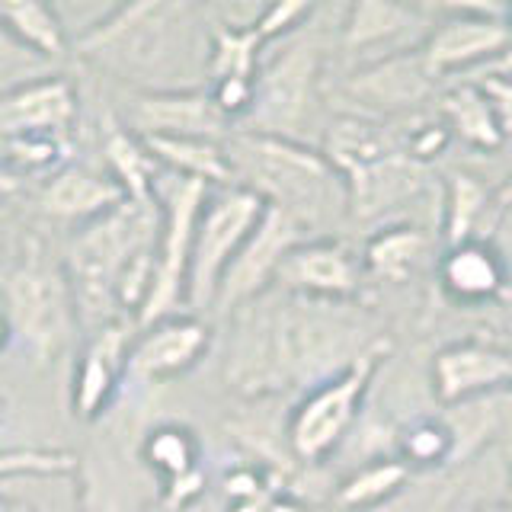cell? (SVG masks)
Here are the masks:
<instances>
[{"mask_svg":"<svg viewBox=\"0 0 512 512\" xmlns=\"http://www.w3.org/2000/svg\"><path fill=\"white\" fill-rule=\"evenodd\" d=\"M384 352H388V340L365 349L346 372L308 391V397L298 404L292 423H288V445H292L295 458L314 464L327 458L346 439V432L356 423L368 381L378 372Z\"/></svg>","mask_w":512,"mask_h":512,"instance_id":"cell-8","label":"cell"},{"mask_svg":"<svg viewBox=\"0 0 512 512\" xmlns=\"http://www.w3.org/2000/svg\"><path fill=\"white\" fill-rule=\"evenodd\" d=\"M301 240H311V237L304 234L292 218L282 215L279 208L266 205L260 224H256L253 234L247 237V244L237 250L228 272H224L215 308L231 314L240 304L269 292V288L276 285V272L288 256V250L298 247Z\"/></svg>","mask_w":512,"mask_h":512,"instance_id":"cell-12","label":"cell"},{"mask_svg":"<svg viewBox=\"0 0 512 512\" xmlns=\"http://www.w3.org/2000/svg\"><path fill=\"white\" fill-rule=\"evenodd\" d=\"M436 397L445 407L468 404L512 384V356L487 343H455L436 352L432 362Z\"/></svg>","mask_w":512,"mask_h":512,"instance_id":"cell-17","label":"cell"},{"mask_svg":"<svg viewBox=\"0 0 512 512\" xmlns=\"http://www.w3.org/2000/svg\"><path fill=\"white\" fill-rule=\"evenodd\" d=\"M487 205V189L484 183L471 173H448V221H445V240L448 247L468 244L474 224L480 221V212Z\"/></svg>","mask_w":512,"mask_h":512,"instance_id":"cell-31","label":"cell"},{"mask_svg":"<svg viewBox=\"0 0 512 512\" xmlns=\"http://www.w3.org/2000/svg\"><path fill=\"white\" fill-rule=\"evenodd\" d=\"M480 90L487 93V100L496 112V122H500L503 138L512 135V77L506 74H484L480 80Z\"/></svg>","mask_w":512,"mask_h":512,"instance_id":"cell-34","label":"cell"},{"mask_svg":"<svg viewBox=\"0 0 512 512\" xmlns=\"http://www.w3.org/2000/svg\"><path fill=\"white\" fill-rule=\"evenodd\" d=\"M509 29H512V4H509ZM484 74H506V77L512 74V42H509V52L500 61H496V64H490Z\"/></svg>","mask_w":512,"mask_h":512,"instance_id":"cell-38","label":"cell"},{"mask_svg":"<svg viewBox=\"0 0 512 512\" xmlns=\"http://www.w3.org/2000/svg\"><path fill=\"white\" fill-rule=\"evenodd\" d=\"M128 132L138 138H228V119L221 116L212 93L196 87L138 90L128 100Z\"/></svg>","mask_w":512,"mask_h":512,"instance_id":"cell-13","label":"cell"},{"mask_svg":"<svg viewBox=\"0 0 512 512\" xmlns=\"http://www.w3.org/2000/svg\"><path fill=\"white\" fill-rule=\"evenodd\" d=\"M23 186V173L20 170H13L4 157H0V199H7V196H16Z\"/></svg>","mask_w":512,"mask_h":512,"instance_id":"cell-36","label":"cell"},{"mask_svg":"<svg viewBox=\"0 0 512 512\" xmlns=\"http://www.w3.org/2000/svg\"><path fill=\"white\" fill-rule=\"evenodd\" d=\"M13 346V333H10V324H7V317H4V311H0V356Z\"/></svg>","mask_w":512,"mask_h":512,"instance_id":"cell-39","label":"cell"},{"mask_svg":"<svg viewBox=\"0 0 512 512\" xmlns=\"http://www.w3.org/2000/svg\"><path fill=\"white\" fill-rule=\"evenodd\" d=\"M266 512H304V506L295 500V496H288V493H276V496H272V500H269Z\"/></svg>","mask_w":512,"mask_h":512,"instance_id":"cell-37","label":"cell"},{"mask_svg":"<svg viewBox=\"0 0 512 512\" xmlns=\"http://www.w3.org/2000/svg\"><path fill=\"white\" fill-rule=\"evenodd\" d=\"M77 119V90L52 74L0 96V148L20 138H68Z\"/></svg>","mask_w":512,"mask_h":512,"instance_id":"cell-15","label":"cell"},{"mask_svg":"<svg viewBox=\"0 0 512 512\" xmlns=\"http://www.w3.org/2000/svg\"><path fill=\"white\" fill-rule=\"evenodd\" d=\"M189 16L186 4H122L90 23L77 39V52L125 80H141V90H160V77H173L186 58L180 48L189 45Z\"/></svg>","mask_w":512,"mask_h":512,"instance_id":"cell-4","label":"cell"},{"mask_svg":"<svg viewBox=\"0 0 512 512\" xmlns=\"http://www.w3.org/2000/svg\"><path fill=\"white\" fill-rule=\"evenodd\" d=\"M202 490H205V474H202V468L199 471H189V474L176 477V480H167V484H164V506L170 512H180V509H186L192 500H196V496H202Z\"/></svg>","mask_w":512,"mask_h":512,"instance_id":"cell-35","label":"cell"},{"mask_svg":"<svg viewBox=\"0 0 512 512\" xmlns=\"http://www.w3.org/2000/svg\"><path fill=\"white\" fill-rule=\"evenodd\" d=\"M0 298L13 346H20L32 365H52L80 327L64 260L39 237H29L7 269Z\"/></svg>","mask_w":512,"mask_h":512,"instance_id":"cell-5","label":"cell"},{"mask_svg":"<svg viewBox=\"0 0 512 512\" xmlns=\"http://www.w3.org/2000/svg\"><path fill=\"white\" fill-rule=\"evenodd\" d=\"M442 282L448 295L458 301H484L493 298L506 282L503 263L496 260V253L480 244V240H468V244L448 247L442 260Z\"/></svg>","mask_w":512,"mask_h":512,"instance_id":"cell-24","label":"cell"},{"mask_svg":"<svg viewBox=\"0 0 512 512\" xmlns=\"http://www.w3.org/2000/svg\"><path fill=\"white\" fill-rule=\"evenodd\" d=\"M0 512H36V509H29L23 503H13V500H7V496H0Z\"/></svg>","mask_w":512,"mask_h":512,"instance_id":"cell-40","label":"cell"},{"mask_svg":"<svg viewBox=\"0 0 512 512\" xmlns=\"http://www.w3.org/2000/svg\"><path fill=\"white\" fill-rule=\"evenodd\" d=\"M480 512H512V506H487V509H480Z\"/></svg>","mask_w":512,"mask_h":512,"instance_id":"cell-41","label":"cell"},{"mask_svg":"<svg viewBox=\"0 0 512 512\" xmlns=\"http://www.w3.org/2000/svg\"><path fill=\"white\" fill-rule=\"evenodd\" d=\"M416 26H423V20L410 7L397 4H381V0H365L349 10L343 42L352 52H365L372 45H384L394 39H404Z\"/></svg>","mask_w":512,"mask_h":512,"instance_id":"cell-27","label":"cell"},{"mask_svg":"<svg viewBox=\"0 0 512 512\" xmlns=\"http://www.w3.org/2000/svg\"><path fill=\"white\" fill-rule=\"evenodd\" d=\"M160 202H122L109 215L77 228L64 250V272L80 330L96 333L141 311L154 279Z\"/></svg>","mask_w":512,"mask_h":512,"instance_id":"cell-2","label":"cell"},{"mask_svg":"<svg viewBox=\"0 0 512 512\" xmlns=\"http://www.w3.org/2000/svg\"><path fill=\"white\" fill-rule=\"evenodd\" d=\"M439 112L448 132L474 144V148L493 151L503 144L500 122H496V112L487 100V93L480 90V84H455L442 96Z\"/></svg>","mask_w":512,"mask_h":512,"instance_id":"cell-26","label":"cell"},{"mask_svg":"<svg viewBox=\"0 0 512 512\" xmlns=\"http://www.w3.org/2000/svg\"><path fill=\"white\" fill-rule=\"evenodd\" d=\"M208 196H212V186L199 180H186V176H176L167 170L160 176V237L154 253V279L148 288V298H144L135 317V327H148L164 317L180 314V304H186L192 234H196V221Z\"/></svg>","mask_w":512,"mask_h":512,"instance_id":"cell-6","label":"cell"},{"mask_svg":"<svg viewBox=\"0 0 512 512\" xmlns=\"http://www.w3.org/2000/svg\"><path fill=\"white\" fill-rule=\"evenodd\" d=\"M138 455L148 468L164 480H176L189 471H199V442L196 432L180 423H160L144 432Z\"/></svg>","mask_w":512,"mask_h":512,"instance_id":"cell-28","label":"cell"},{"mask_svg":"<svg viewBox=\"0 0 512 512\" xmlns=\"http://www.w3.org/2000/svg\"><path fill=\"white\" fill-rule=\"evenodd\" d=\"M404 480H407V464H400V461L365 464V468H359L340 490H336V506H343V509L378 506L404 487Z\"/></svg>","mask_w":512,"mask_h":512,"instance_id":"cell-30","label":"cell"},{"mask_svg":"<svg viewBox=\"0 0 512 512\" xmlns=\"http://www.w3.org/2000/svg\"><path fill=\"white\" fill-rule=\"evenodd\" d=\"M426 183V167L410 160L404 151L391 154L372 170H365L356 180H349V215L368 221L384 212H391L394 205L413 199Z\"/></svg>","mask_w":512,"mask_h":512,"instance_id":"cell-20","label":"cell"},{"mask_svg":"<svg viewBox=\"0 0 512 512\" xmlns=\"http://www.w3.org/2000/svg\"><path fill=\"white\" fill-rule=\"evenodd\" d=\"M436 77L426 68L423 52L404 48L400 55L381 58L372 68H365L349 80V93H356L359 100L381 106V109H400L413 106L429 96Z\"/></svg>","mask_w":512,"mask_h":512,"instance_id":"cell-19","label":"cell"},{"mask_svg":"<svg viewBox=\"0 0 512 512\" xmlns=\"http://www.w3.org/2000/svg\"><path fill=\"white\" fill-rule=\"evenodd\" d=\"M448 20L436 26V32L420 48L432 77L471 71L474 64L500 61L509 52L512 29L509 7L500 4H452L442 7Z\"/></svg>","mask_w":512,"mask_h":512,"instance_id":"cell-10","label":"cell"},{"mask_svg":"<svg viewBox=\"0 0 512 512\" xmlns=\"http://www.w3.org/2000/svg\"><path fill=\"white\" fill-rule=\"evenodd\" d=\"M276 288L324 301H349L359 292V260L340 240H301L282 260Z\"/></svg>","mask_w":512,"mask_h":512,"instance_id":"cell-16","label":"cell"},{"mask_svg":"<svg viewBox=\"0 0 512 512\" xmlns=\"http://www.w3.org/2000/svg\"><path fill=\"white\" fill-rule=\"evenodd\" d=\"M103 157H106L109 176L119 183L128 202H138V205L157 202V183H160V176H164V167L154 160L148 144L135 132H128L119 119H106Z\"/></svg>","mask_w":512,"mask_h":512,"instance_id":"cell-22","label":"cell"},{"mask_svg":"<svg viewBox=\"0 0 512 512\" xmlns=\"http://www.w3.org/2000/svg\"><path fill=\"white\" fill-rule=\"evenodd\" d=\"M208 346H212V330L196 314H173L138 327L128 349L125 388H157L186 375L205 359Z\"/></svg>","mask_w":512,"mask_h":512,"instance_id":"cell-11","label":"cell"},{"mask_svg":"<svg viewBox=\"0 0 512 512\" xmlns=\"http://www.w3.org/2000/svg\"><path fill=\"white\" fill-rule=\"evenodd\" d=\"M52 74H58V64L29 52V48L0 23V96L23 84H32V80L52 77Z\"/></svg>","mask_w":512,"mask_h":512,"instance_id":"cell-32","label":"cell"},{"mask_svg":"<svg viewBox=\"0 0 512 512\" xmlns=\"http://www.w3.org/2000/svg\"><path fill=\"white\" fill-rule=\"evenodd\" d=\"M234 186L250 189L269 208H279L314 240L349 215V189L330 160L295 138L240 132L224 138Z\"/></svg>","mask_w":512,"mask_h":512,"instance_id":"cell-3","label":"cell"},{"mask_svg":"<svg viewBox=\"0 0 512 512\" xmlns=\"http://www.w3.org/2000/svg\"><path fill=\"white\" fill-rule=\"evenodd\" d=\"M429 240L420 228H388L375 234L365 247V266L388 282H407L413 269L423 263Z\"/></svg>","mask_w":512,"mask_h":512,"instance_id":"cell-29","label":"cell"},{"mask_svg":"<svg viewBox=\"0 0 512 512\" xmlns=\"http://www.w3.org/2000/svg\"><path fill=\"white\" fill-rule=\"evenodd\" d=\"M135 330L138 327L132 320H119V324L87 333V343L80 349L71 381V410L77 420H103L106 410H112V404L125 391L128 349H132Z\"/></svg>","mask_w":512,"mask_h":512,"instance_id":"cell-14","label":"cell"},{"mask_svg":"<svg viewBox=\"0 0 512 512\" xmlns=\"http://www.w3.org/2000/svg\"><path fill=\"white\" fill-rule=\"evenodd\" d=\"M122 202H125V192L109 173L103 176V173H93L74 164L48 176L39 192L42 215H48L52 221L77 224V228L109 215L112 208H119Z\"/></svg>","mask_w":512,"mask_h":512,"instance_id":"cell-18","label":"cell"},{"mask_svg":"<svg viewBox=\"0 0 512 512\" xmlns=\"http://www.w3.org/2000/svg\"><path fill=\"white\" fill-rule=\"evenodd\" d=\"M144 141V138H141ZM148 151L167 173L186 176V180H199L205 186H234L231 160L224 141L208 138H148Z\"/></svg>","mask_w":512,"mask_h":512,"instance_id":"cell-23","label":"cell"},{"mask_svg":"<svg viewBox=\"0 0 512 512\" xmlns=\"http://www.w3.org/2000/svg\"><path fill=\"white\" fill-rule=\"evenodd\" d=\"M231 314L224 381L240 397L311 391L381 343L352 304L295 295L276 285Z\"/></svg>","mask_w":512,"mask_h":512,"instance_id":"cell-1","label":"cell"},{"mask_svg":"<svg viewBox=\"0 0 512 512\" xmlns=\"http://www.w3.org/2000/svg\"><path fill=\"white\" fill-rule=\"evenodd\" d=\"M317 48L308 42L288 45L253 80V106L247 112V132L292 138L311 109L317 80Z\"/></svg>","mask_w":512,"mask_h":512,"instance_id":"cell-9","label":"cell"},{"mask_svg":"<svg viewBox=\"0 0 512 512\" xmlns=\"http://www.w3.org/2000/svg\"><path fill=\"white\" fill-rule=\"evenodd\" d=\"M397 151H400V138H394L384 125L359 116H340L330 122L324 135V151L320 154L349 183Z\"/></svg>","mask_w":512,"mask_h":512,"instance_id":"cell-21","label":"cell"},{"mask_svg":"<svg viewBox=\"0 0 512 512\" xmlns=\"http://www.w3.org/2000/svg\"><path fill=\"white\" fill-rule=\"evenodd\" d=\"M0 23H4L29 52L58 64L68 55V32L55 7L42 0H0Z\"/></svg>","mask_w":512,"mask_h":512,"instance_id":"cell-25","label":"cell"},{"mask_svg":"<svg viewBox=\"0 0 512 512\" xmlns=\"http://www.w3.org/2000/svg\"><path fill=\"white\" fill-rule=\"evenodd\" d=\"M263 212L266 202L240 186H228L218 196H208L196 221V234H192L189 282H186V304L196 317L208 308H215L224 272H228L237 250L247 244V237L260 224Z\"/></svg>","mask_w":512,"mask_h":512,"instance_id":"cell-7","label":"cell"},{"mask_svg":"<svg viewBox=\"0 0 512 512\" xmlns=\"http://www.w3.org/2000/svg\"><path fill=\"white\" fill-rule=\"evenodd\" d=\"M452 445H455L452 426H442L436 420H420L400 436V455L410 464H436L452 458Z\"/></svg>","mask_w":512,"mask_h":512,"instance_id":"cell-33","label":"cell"}]
</instances>
